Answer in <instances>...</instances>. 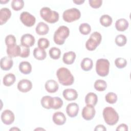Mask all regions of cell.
<instances>
[{"mask_svg":"<svg viewBox=\"0 0 131 131\" xmlns=\"http://www.w3.org/2000/svg\"><path fill=\"white\" fill-rule=\"evenodd\" d=\"M89 3L91 7H92L93 8L97 9L99 8L101 6L102 4V0H89Z\"/></svg>","mask_w":131,"mask_h":131,"instance_id":"obj_41","label":"cell"},{"mask_svg":"<svg viewBox=\"0 0 131 131\" xmlns=\"http://www.w3.org/2000/svg\"><path fill=\"white\" fill-rule=\"evenodd\" d=\"M80 11L76 8H72L65 10L62 15L63 20L68 23H71L80 18Z\"/></svg>","mask_w":131,"mask_h":131,"instance_id":"obj_7","label":"cell"},{"mask_svg":"<svg viewBox=\"0 0 131 131\" xmlns=\"http://www.w3.org/2000/svg\"><path fill=\"white\" fill-rule=\"evenodd\" d=\"M40 15L46 21L53 24L59 19V14L55 11L52 10L49 7H43L40 10Z\"/></svg>","mask_w":131,"mask_h":131,"instance_id":"obj_3","label":"cell"},{"mask_svg":"<svg viewBox=\"0 0 131 131\" xmlns=\"http://www.w3.org/2000/svg\"><path fill=\"white\" fill-rule=\"evenodd\" d=\"M20 19L24 25L29 27L33 26L36 21L35 17L27 11L23 12L20 14Z\"/></svg>","mask_w":131,"mask_h":131,"instance_id":"obj_8","label":"cell"},{"mask_svg":"<svg viewBox=\"0 0 131 131\" xmlns=\"http://www.w3.org/2000/svg\"><path fill=\"white\" fill-rule=\"evenodd\" d=\"M34 37L30 34H24L20 39L21 45L27 47H31L34 45L35 43Z\"/></svg>","mask_w":131,"mask_h":131,"instance_id":"obj_12","label":"cell"},{"mask_svg":"<svg viewBox=\"0 0 131 131\" xmlns=\"http://www.w3.org/2000/svg\"><path fill=\"white\" fill-rule=\"evenodd\" d=\"M46 90L50 93H54L57 91L59 88L58 83L54 80L50 79L46 81L45 85Z\"/></svg>","mask_w":131,"mask_h":131,"instance_id":"obj_14","label":"cell"},{"mask_svg":"<svg viewBox=\"0 0 131 131\" xmlns=\"http://www.w3.org/2000/svg\"><path fill=\"white\" fill-rule=\"evenodd\" d=\"M76 58V54L73 51H69L64 53L63 55V62L67 64L73 63Z\"/></svg>","mask_w":131,"mask_h":131,"instance_id":"obj_21","label":"cell"},{"mask_svg":"<svg viewBox=\"0 0 131 131\" xmlns=\"http://www.w3.org/2000/svg\"><path fill=\"white\" fill-rule=\"evenodd\" d=\"M105 99L107 103L114 104L116 103L117 100V96L113 92H109L105 95Z\"/></svg>","mask_w":131,"mask_h":131,"instance_id":"obj_35","label":"cell"},{"mask_svg":"<svg viewBox=\"0 0 131 131\" xmlns=\"http://www.w3.org/2000/svg\"><path fill=\"white\" fill-rule=\"evenodd\" d=\"M81 69L85 71H89L91 70L93 66V61L91 58H84L82 59L80 63Z\"/></svg>","mask_w":131,"mask_h":131,"instance_id":"obj_26","label":"cell"},{"mask_svg":"<svg viewBox=\"0 0 131 131\" xmlns=\"http://www.w3.org/2000/svg\"><path fill=\"white\" fill-rule=\"evenodd\" d=\"M13 61L11 57L9 56H5L1 58L0 65L2 70L5 71L9 70L13 66Z\"/></svg>","mask_w":131,"mask_h":131,"instance_id":"obj_17","label":"cell"},{"mask_svg":"<svg viewBox=\"0 0 131 131\" xmlns=\"http://www.w3.org/2000/svg\"><path fill=\"white\" fill-rule=\"evenodd\" d=\"M32 88V83L28 79H23L20 80L17 84L18 90L23 93H26L30 91Z\"/></svg>","mask_w":131,"mask_h":131,"instance_id":"obj_11","label":"cell"},{"mask_svg":"<svg viewBox=\"0 0 131 131\" xmlns=\"http://www.w3.org/2000/svg\"><path fill=\"white\" fill-rule=\"evenodd\" d=\"M20 53L19 56L22 58L28 57L30 55L29 48L23 46L21 45H20Z\"/></svg>","mask_w":131,"mask_h":131,"instance_id":"obj_39","label":"cell"},{"mask_svg":"<svg viewBox=\"0 0 131 131\" xmlns=\"http://www.w3.org/2000/svg\"><path fill=\"white\" fill-rule=\"evenodd\" d=\"M11 16L10 10L7 8H3L0 10V24H5Z\"/></svg>","mask_w":131,"mask_h":131,"instance_id":"obj_19","label":"cell"},{"mask_svg":"<svg viewBox=\"0 0 131 131\" xmlns=\"http://www.w3.org/2000/svg\"><path fill=\"white\" fill-rule=\"evenodd\" d=\"M98 101L97 95L93 92L89 93L85 97V102L86 104L95 106Z\"/></svg>","mask_w":131,"mask_h":131,"instance_id":"obj_24","label":"cell"},{"mask_svg":"<svg viewBox=\"0 0 131 131\" xmlns=\"http://www.w3.org/2000/svg\"><path fill=\"white\" fill-rule=\"evenodd\" d=\"M63 96L65 99L68 101L75 100L78 97L77 91L73 89H65L62 93Z\"/></svg>","mask_w":131,"mask_h":131,"instance_id":"obj_18","label":"cell"},{"mask_svg":"<svg viewBox=\"0 0 131 131\" xmlns=\"http://www.w3.org/2000/svg\"><path fill=\"white\" fill-rule=\"evenodd\" d=\"M79 30L81 34L83 35H88L91 31V27L88 23H82L80 25Z\"/></svg>","mask_w":131,"mask_h":131,"instance_id":"obj_36","label":"cell"},{"mask_svg":"<svg viewBox=\"0 0 131 131\" xmlns=\"http://www.w3.org/2000/svg\"><path fill=\"white\" fill-rule=\"evenodd\" d=\"M95 109L93 105L87 104L84 106L82 111V117L86 120H91L95 116Z\"/></svg>","mask_w":131,"mask_h":131,"instance_id":"obj_9","label":"cell"},{"mask_svg":"<svg viewBox=\"0 0 131 131\" xmlns=\"http://www.w3.org/2000/svg\"><path fill=\"white\" fill-rule=\"evenodd\" d=\"M70 34V30L65 26H61L56 30L54 34V41L58 45H62L65 42V39L68 38Z\"/></svg>","mask_w":131,"mask_h":131,"instance_id":"obj_4","label":"cell"},{"mask_svg":"<svg viewBox=\"0 0 131 131\" xmlns=\"http://www.w3.org/2000/svg\"><path fill=\"white\" fill-rule=\"evenodd\" d=\"M127 42V38L124 35L119 34L115 38V42L118 46H124Z\"/></svg>","mask_w":131,"mask_h":131,"instance_id":"obj_34","label":"cell"},{"mask_svg":"<svg viewBox=\"0 0 131 131\" xmlns=\"http://www.w3.org/2000/svg\"><path fill=\"white\" fill-rule=\"evenodd\" d=\"M33 55L36 59L42 60L46 58L47 53L44 49L39 48H35L33 50Z\"/></svg>","mask_w":131,"mask_h":131,"instance_id":"obj_25","label":"cell"},{"mask_svg":"<svg viewBox=\"0 0 131 131\" xmlns=\"http://www.w3.org/2000/svg\"><path fill=\"white\" fill-rule=\"evenodd\" d=\"M19 130V128H16V127H13V128H11L10 129V130Z\"/></svg>","mask_w":131,"mask_h":131,"instance_id":"obj_45","label":"cell"},{"mask_svg":"<svg viewBox=\"0 0 131 131\" xmlns=\"http://www.w3.org/2000/svg\"><path fill=\"white\" fill-rule=\"evenodd\" d=\"M19 70L24 74H29L32 71L31 64L28 61H22L19 64Z\"/></svg>","mask_w":131,"mask_h":131,"instance_id":"obj_23","label":"cell"},{"mask_svg":"<svg viewBox=\"0 0 131 131\" xmlns=\"http://www.w3.org/2000/svg\"><path fill=\"white\" fill-rule=\"evenodd\" d=\"M102 36L98 32L92 33L85 43V47L89 51H94L101 41Z\"/></svg>","mask_w":131,"mask_h":131,"instance_id":"obj_5","label":"cell"},{"mask_svg":"<svg viewBox=\"0 0 131 131\" xmlns=\"http://www.w3.org/2000/svg\"><path fill=\"white\" fill-rule=\"evenodd\" d=\"M7 54L10 57L19 56L20 53V47L16 44L7 47Z\"/></svg>","mask_w":131,"mask_h":131,"instance_id":"obj_13","label":"cell"},{"mask_svg":"<svg viewBox=\"0 0 131 131\" xmlns=\"http://www.w3.org/2000/svg\"><path fill=\"white\" fill-rule=\"evenodd\" d=\"M49 30V26L43 22H39L37 25L35 31L37 34L39 35H44L47 34Z\"/></svg>","mask_w":131,"mask_h":131,"instance_id":"obj_20","label":"cell"},{"mask_svg":"<svg viewBox=\"0 0 131 131\" xmlns=\"http://www.w3.org/2000/svg\"><path fill=\"white\" fill-rule=\"evenodd\" d=\"M5 43L7 47L16 44L15 37L12 34L7 35L5 38Z\"/></svg>","mask_w":131,"mask_h":131,"instance_id":"obj_40","label":"cell"},{"mask_svg":"<svg viewBox=\"0 0 131 131\" xmlns=\"http://www.w3.org/2000/svg\"><path fill=\"white\" fill-rule=\"evenodd\" d=\"M73 3H75L77 5H81L84 2V0H73Z\"/></svg>","mask_w":131,"mask_h":131,"instance_id":"obj_44","label":"cell"},{"mask_svg":"<svg viewBox=\"0 0 131 131\" xmlns=\"http://www.w3.org/2000/svg\"><path fill=\"white\" fill-rule=\"evenodd\" d=\"M56 76L59 83L63 85H71L74 81V76L70 70L64 67L60 68L57 70Z\"/></svg>","mask_w":131,"mask_h":131,"instance_id":"obj_1","label":"cell"},{"mask_svg":"<svg viewBox=\"0 0 131 131\" xmlns=\"http://www.w3.org/2000/svg\"><path fill=\"white\" fill-rule=\"evenodd\" d=\"M79 111V106L76 103H69L66 107V112L68 115L72 118L76 117Z\"/></svg>","mask_w":131,"mask_h":131,"instance_id":"obj_15","label":"cell"},{"mask_svg":"<svg viewBox=\"0 0 131 131\" xmlns=\"http://www.w3.org/2000/svg\"><path fill=\"white\" fill-rule=\"evenodd\" d=\"M49 53L51 58L53 59H58L60 56L61 51L58 48L52 47L49 50Z\"/></svg>","mask_w":131,"mask_h":131,"instance_id":"obj_31","label":"cell"},{"mask_svg":"<svg viewBox=\"0 0 131 131\" xmlns=\"http://www.w3.org/2000/svg\"><path fill=\"white\" fill-rule=\"evenodd\" d=\"M24 6V2L23 0H13L11 2V7L15 11L21 10Z\"/></svg>","mask_w":131,"mask_h":131,"instance_id":"obj_33","label":"cell"},{"mask_svg":"<svg viewBox=\"0 0 131 131\" xmlns=\"http://www.w3.org/2000/svg\"><path fill=\"white\" fill-rule=\"evenodd\" d=\"M115 64L118 68L122 69L126 67L127 64V61L123 58H117L115 60Z\"/></svg>","mask_w":131,"mask_h":131,"instance_id":"obj_38","label":"cell"},{"mask_svg":"<svg viewBox=\"0 0 131 131\" xmlns=\"http://www.w3.org/2000/svg\"><path fill=\"white\" fill-rule=\"evenodd\" d=\"M16 80L15 75L12 73H9L6 75L3 80V84L6 86H10L12 85Z\"/></svg>","mask_w":131,"mask_h":131,"instance_id":"obj_27","label":"cell"},{"mask_svg":"<svg viewBox=\"0 0 131 131\" xmlns=\"http://www.w3.org/2000/svg\"><path fill=\"white\" fill-rule=\"evenodd\" d=\"M128 22L125 18H120L115 23L116 29L119 31H124L128 27Z\"/></svg>","mask_w":131,"mask_h":131,"instance_id":"obj_22","label":"cell"},{"mask_svg":"<svg viewBox=\"0 0 131 131\" xmlns=\"http://www.w3.org/2000/svg\"><path fill=\"white\" fill-rule=\"evenodd\" d=\"M37 45L38 48L45 49L48 48L50 45V42L49 40L46 38H40L38 39L37 42Z\"/></svg>","mask_w":131,"mask_h":131,"instance_id":"obj_37","label":"cell"},{"mask_svg":"<svg viewBox=\"0 0 131 131\" xmlns=\"http://www.w3.org/2000/svg\"><path fill=\"white\" fill-rule=\"evenodd\" d=\"M15 117L14 113L9 110L4 111L1 115V119L2 122L6 124L10 125L14 121Z\"/></svg>","mask_w":131,"mask_h":131,"instance_id":"obj_10","label":"cell"},{"mask_svg":"<svg viewBox=\"0 0 131 131\" xmlns=\"http://www.w3.org/2000/svg\"><path fill=\"white\" fill-rule=\"evenodd\" d=\"M40 102L43 107L47 109H50L52 107V97L50 96H45L42 97Z\"/></svg>","mask_w":131,"mask_h":131,"instance_id":"obj_28","label":"cell"},{"mask_svg":"<svg viewBox=\"0 0 131 131\" xmlns=\"http://www.w3.org/2000/svg\"><path fill=\"white\" fill-rule=\"evenodd\" d=\"M110 62L106 59L100 58L97 60L96 63V71L98 75L101 77H105L108 74Z\"/></svg>","mask_w":131,"mask_h":131,"instance_id":"obj_6","label":"cell"},{"mask_svg":"<svg viewBox=\"0 0 131 131\" xmlns=\"http://www.w3.org/2000/svg\"><path fill=\"white\" fill-rule=\"evenodd\" d=\"M52 120L55 124L62 125L66 123V117L63 113L57 112L53 115Z\"/></svg>","mask_w":131,"mask_h":131,"instance_id":"obj_16","label":"cell"},{"mask_svg":"<svg viewBox=\"0 0 131 131\" xmlns=\"http://www.w3.org/2000/svg\"><path fill=\"white\" fill-rule=\"evenodd\" d=\"M107 87V83L104 80L98 79L94 83V88L98 91H104Z\"/></svg>","mask_w":131,"mask_h":131,"instance_id":"obj_29","label":"cell"},{"mask_svg":"<svg viewBox=\"0 0 131 131\" xmlns=\"http://www.w3.org/2000/svg\"><path fill=\"white\" fill-rule=\"evenodd\" d=\"M63 105L62 100L58 97H52V102L51 108L57 110L60 108Z\"/></svg>","mask_w":131,"mask_h":131,"instance_id":"obj_32","label":"cell"},{"mask_svg":"<svg viewBox=\"0 0 131 131\" xmlns=\"http://www.w3.org/2000/svg\"><path fill=\"white\" fill-rule=\"evenodd\" d=\"M113 20L112 18L108 15L104 14L102 15L100 18V23L104 27H109L112 25Z\"/></svg>","mask_w":131,"mask_h":131,"instance_id":"obj_30","label":"cell"},{"mask_svg":"<svg viewBox=\"0 0 131 131\" xmlns=\"http://www.w3.org/2000/svg\"><path fill=\"white\" fill-rule=\"evenodd\" d=\"M117 131L118 130H123V131H126L128 130V126L125 124H120L116 129Z\"/></svg>","mask_w":131,"mask_h":131,"instance_id":"obj_42","label":"cell"},{"mask_svg":"<svg viewBox=\"0 0 131 131\" xmlns=\"http://www.w3.org/2000/svg\"><path fill=\"white\" fill-rule=\"evenodd\" d=\"M94 130L95 131H99V130H101V131H103V130H106V129L105 127V126L103 125L102 124H99L98 125H97L95 127V128L94 129Z\"/></svg>","mask_w":131,"mask_h":131,"instance_id":"obj_43","label":"cell"},{"mask_svg":"<svg viewBox=\"0 0 131 131\" xmlns=\"http://www.w3.org/2000/svg\"><path fill=\"white\" fill-rule=\"evenodd\" d=\"M103 116L105 122L109 125L116 124L119 119V115L112 107H106L103 111Z\"/></svg>","mask_w":131,"mask_h":131,"instance_id":"obj_2","label":"cell"}]
</instances>
